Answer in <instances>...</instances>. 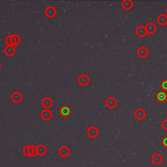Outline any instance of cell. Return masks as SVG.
Returning <instances> with one entry per match:
<instances>
[{
  "instance_id": "cell-3",
  "label": "cell",
  "mask_w": 167,
  "mask_h": 167,
  "mask_svg": "<svg viewBox=\"0 0 167 167\" xmlns=\"http://www.w3.org/2000/svg\"><path fill=\"white\" fill-rule=\"evenodd\" d=\"M70 153H71V150L67 146H62L59 150V155L63 158L68 157L70 155Z\"/></svg>"
},
{
  "instance_id": "cell-9",
  "label": "cell",
  "mask_w": 167,
  "mask_h": 167,
  "mask_svg": "<svg viewBox=\"0 0 167 167\" xmlns=\"http://www.w3.org/2000/svg\"><path fill=\"white\" fill-rule=\"evenodd\" d=\"M138 55L140 58H146L148 55V49L146 47H140L138 50Z\"/></svg>"
},
{
  "instance_id": "cell-10",
  "label": "cell",
  "mask_w": 167,
  "mask_h": 167,
  "mask_svg": "<svg viewBox=\"0 0 167 167\" xmlns=\"http://www.w3.org/2000/svg\"><path fill=\"white\" fill-rule=\"evenodd\" d=\"M71 112V108H70V107H68L67 106H62L60 109H59V113H60V115H61L62 116H64V117H67L68 116H70Z\"/></svg>"
},
{
  "instance_id": "cell-28",
  "label": "cell",
  "mask_w": 167,
  "mask_h": 167,
  "mask_svg": "<svg viewBox=\"0 0 167 167\" xmlns=\"http://www.w3.org/2000/svg\"><path fill=\"white\" fill-rule=\"evenodd\" d=\"M11 43H12L13 45L14 46L15 43H16V41H15V38H14V36H13V35H11Z\"/></svg>"
},
{
  "instance_id": "cell-22",
  "label": "cell",
  "mask_w": 167,
  "mask_h": 167,
  "mask_svg": "<svg viewBox=\"0 0 167 167\" xmlns=\"http://www.w3.org/2000/svg\"><path fill=\"white\" fill-rule=\"evenodd\" d=\"M161 88L165 91H167V80H165L161 83Z\"/></svg>"
},
{
  "instance_id": "cell-4",
  "label": "cell",
  "mask_w": 167,
  "mask_h": 167,
  "mask_svg": "<svg viewBox=\"0 0 167 167\" xmlns=\"http://www.w3.org/2000/svg\"><path fill=\"white\" fill-rule=\"evenodd\" d=\"M52 116H53V114L49 109H44L41 112V118L45 121H49V120H51Z\"/></svg>"
},
{
  "instance_id": "cell-19",
  "label": "cell",
  "mask_w": 167,
  "mask_h": 167,
  "mask_svg": "<svg viewBox=\"0 0 167 167\" xmlns=\"http://www.w3.org/2000/svg\"><path fill=\"white\" fill-rule=\"evenodd\" d=\"M157 21L158 23L162 26H164V25H166L167 24V16L165 14H161L159 15L158 17V19H157Z\"/></svg>"
},
{
  "instance_id": "cell-1",
  "label": "cell",
  "mask_w": 167,
  "mask_h": 167,
  "mask_svg": "<svg viewBox=\"0 0 167 167\" xmlns=\"http://www.w3.org/2000/svg\"><path fill=\"white\" fill-rule=\"evenodd\" d=\"M53 105V102L52 98H50L49 97H46V98H45L42 99L41 101V106L43 108H45V109H49Z\"/></svg>"
},
{
  "instance_id": "cell-24",
  "label": "cell",
  "mask_w": 167,
  "mask_h": 167,
  "mask_svg": "<svg viewBox=\"0 0 167 167\" xmlns=\"http://www.w3.org/2000/svg\"><path fill=\"white\" fill-rule=\"evenodd\" d=\"M33 147V154H32V157H35L36 155H38V149H37V146L35 145H32Z\"/></svg>"
},
{
  "instance_id": "cell-5",
  "label": "cell",
  "mask_w": 167,
  "mask_h": 167,
  "mask_svg": "<svg viewBox=\"0 0 167 167\" xmlns=\"http://www.w3.org/2000/svg\"><path fill=\"white\" fill-rule=\"evenodd\" d=\"M145 111L143 108H138L134 112V117L138 120H142L145 117Z\"/></svg>"
},
{
  "instance_id": "cell-8",
  "label": "cell",
  "mask_w": 167,
  "mask_h": 167,
  "mask_svg": "<svg viewBox=\"0 0 167 167\" xmlns=\"http://www.w3.org/2000/svg\"><path fill=\"white\" fill-rule=\"evenodd\" d=\"M152 162L153 164L159 165L162 162V156L158 153H155L152 156Z\"/></svg>"
},
{
  "instance_id": "cell-6",
  "label": "cell",
  "mask_w": 167,
  "mask_h": 167,
  "mask_svg": "<svg viewBox=\"0 0 167 167\" xmlns=\"http://www.w3.org/2000/svg\"><path fill=\"white\" fill-rule=\"evenodd\" d=\"M88 135L89 138H95L98 135V130L95 126H91L88 129Z\"/></svg>"
},
{
  "instance_id": "cell-25",
  "label": "cell",
  "mask_w": 167,
  "mask_h": 167,
  "mask_svg": "<svg viewBox=\"0 0 167 167\" xmlns=\"http://www.w3.org/2000/svg\"><path fill=\"white\" fill-rule=\"evenodd\" d=\"M162 127L164 130H167V120H165L162 121Z\"/></svg>"
},
{
  "instance_id": "cell-29",
  "label": "cell",
  "mask_w": 167,
  "mask_h": 167,
  "mask_svg": "<svg viewBox=\"0 0 167 167\" xmlns=\"http://www.w3.org/2000/svg\"><path fill=\"white\" fill-rule=\"evenodd\" d=\"M0 69H1V63H0Z\"/></svg>"
},
{
  "instance_id": "cell-11",
  "label": "cell",
  "mask_w": 167,
  "mask_h": 167,
  "mask_svg": "<svg viewBox=\"0 0 167 167\" xmlns=\"http://www.w3.org/2000/svg\"><path fill=\"white\" fill-rule=\"evenodd\" d=\"M16 53V49H15L14 46H9V45H6V47L4 49V53L5 55L7 56H13Z\"/></svg>"
},
{
  "instance_id": "cell-12",
  "label": "cell",
  "mask_w": 167,
  "mask_h": 167,
  "mask_svg": "<svg viewBox=\"0 0 167 167\" xmlns=\"http://www.w3.org/2000/svg\"><path fill=\"white\" fill-rule=\"evenodd\" d=\"M45 15L47 16L48 17H53L56 14V9L53 6H49L45 9Z\"/></svg>"
},
{
  "instance_id": "cell-16",
  "label": "cell",
  "mask_w": 167,
  "mask_h": 167,
  "mask_svg": "<svg viewBox=\"0 0 167 167\" xmlns=\"http://www.w3.org/2000/svg\"><path fill=\"white\" fill-rule=\"evenodd\" d=\"M136 34H137V35L139 36V37H141V38L144 37V36L146 35V34H147L145 27H143V26L138 27V28L136 29Z\"/></svg>"
},
{
  "instance_id": "cell-13",
  "label": "cell",
  "mask_w": 167,
  "mask_h": 167,
  "mask_svg": "<svg viewBox=\"0 0 167 167\" xmlns=\"http://www.w3.org/2000/svg\"><path fill=\"white\" fill-rule=\"evenodd\" d=\"M11 99L14 103H19L23 99V96L20 92H14L11 95Z\"/></svg>"
},
{
  "instance_id": "cell-15",
  "label": "cell",
  "mask_w": 167,
  "mask_h": 167,
  "mask_svg": "<svg viewBox=\"0 0 167 167\" xmlns=\"http://www.w3.org/2000/svg\"><path fill=\"white\" fill-rule=\"evenodd\" d=\"M145 29H146V31L148 34L152 35V34H154L156 31V26L154 24H152V23H149V24H148L145 26Z\"/></svg>"
},
{
  "instance_id": "cell-21",
  "label": "cell",
  "mask_w": 167,
  "mask_h": 167,
  "mask_svg": "<svg viewBox=\"0 0 167 167\" xmlns=\"http://www.w3.org/2000/svg\"><path fill=\"white\" fill-rule=\"evenodd\" d=\"M29 147L30 145H26V146L24 147V149H23V153H24V155L25 156H27V157H29V153H28V149H29Z\"/></svg>"
},
{
  "instance_id": "cell-26",
  "label": "cell",
  "mask_w": 167,
  "mask_h": 167,
  "mask_svg": "<svg viewBox=\"0 0 167 167\" xmlns=\"http://www.w3.org/2000/svg\"><path fill=\"white\" fill-rule=\"evenodd\" d=\"M162 145H163L165 148H167V137L163 138V140H162Z\"/></svg>"
},
{
  "instance_id": "cell-7",
  "label": "cell",
  "mask_w": 167,
  "mask_h": 167,
  "mask_svg": "<svg viewBox=\"0 0 167 167\" xmlns=\"http://www.w3.org/2000/svg\"><path fill=\"white\" fill-rule=\"evenodd\" d=\"M89 81H90V79L86 74H82L78 77V83L81 86H86L89 84Z\"/></svg>"
},
{
  "instance_id": "cell-23",
  "label": "cell",
  "mask_w": 167,
  "mask_h": 167,
  "mask_svg": "<svg viewBox=\"0 0 167 167\" xmlns=\"http://www.w3.org/2000/svg\"><path fill=\"white\" fill-rule=\"evenodd\" d=\"M6 45H9V46L13 45L12 43H11V35H9L8 37H6Z\"/></svg>"
},
{
  "instance_id": "cell-27",
  "label": "cell",
  "mask_w": 167,
  "mask_h": 167,
  "mask_svg": "<svg viewBox=\"0 0 167 167\" xmlns=\"http://www.w3.org/2000/svg\"><path fill=\"white\" fill-rule=\"evenodd\" d=\"M28 153H29L30 156H31V155H32V154H33V147H32V145H31V146L30 145L29 149H28Z\"/></svg>"
},
{
  "instance_id": "cell-2",
  "label": "cell",
  "mask_w": 167,
  "mask_h": 167,
  "mask_svg": "<svg viewBox=\"0 0 167 167\" xmlns=\"http://www.w3.org/2000/svg\"><path fill=\"white\" fill-rule=\"evenodd\" d=\"M106 105L108 108H114L116 105H117V102L115 98L113 97H109L108 98L106 101Z\"/></svg>"
},
{
  "instance_id": "cell-14",
  "label": "cell",
  "mask_w": 167,
  "mask_h": 167,
  "mask_svg": "<svg viewBox=\"0 0 167 167\" xmlns=\"http://www.w3.org/2000/svg\"><path fill=\"white\" fill-rule=\"evenodd\" d=\"M156 98L159 102H164L167 100V94L165 91H159L156 94Z\"/></svg>"
},
{
  "instance_id": "cell-30",
  "label": "cell",
  "mask_w": 167,
  "mask_h": 167,
  "mask_svg": "<svg viewBox=\"0 0 167 167\" xmlns=\"http://www.w3.org/2000/svg\"><path fill=\"white\" fill-rule=\"evenodd\" d=\"M166 16H167V9H166Z\"/></svg>"
},
{
  "instance_id": "cell-17",
  "label": "cell",
  "mask_w": 167,
  "mask_h": 167,
  "mask_svg": "<svg viewBox=\"0 0 167 167\" xmlns=\"http://www.w3.org/2000/svg\"><path fill=\"white\" fill-rule=\"evenodd\" d=\"M37 149H38V155L40 156H43L46 154L47 152V148L45 146L44 144H39L37 146Z\"/></svg>"
},
{
  "instance_id": "cell-18",
  "label": "cell",
  "mask_w": 167,
  "mask_h": 167,
  "mask_svg": "<svg viewBox=\"0 0 167 167\" xmlns=\"http://www.w3.org/2000/svg\"><path fill=\"white\" fill-rule=\"evenodd\" d=\"M122 7L126 10H129L133 7V2L131 0H123L122 2Z\"/></svg>"
},
{
  "instance_id": "cell-20",
  "label": "cell",
  "mask_w": 167,
  "mask_h": 167,
  "mask_svg": "<svg viewBox=\"0 0 167 167\" xmlns=\"http://www.w3.org/2000/svg\"><path fill=\"white\" fill-rule=\"evenodd\" d=\"M15 38V41H16V43H15V45H18L20 44L21 42V38L20 36L18 35H13ZM14 45V46H15Z\"/></svg>"
}]
</instances>
